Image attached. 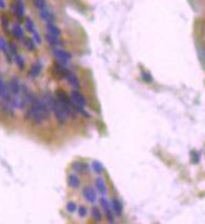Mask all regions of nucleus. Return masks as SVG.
Masks as SVG:
<instances>
[{"label": "nucleus", "mask_w": 205, "mask_h": 224, "mask_svg": "<svg viewBox=\"0 0 205 224\" xmlns=\"http://www.w3.org/2000/svg\"><path fill=\"white\" fill-rule=\"evenodd\" d=\"M49 114H50V111L44 105L41 98L40 96H35L34 101L26 109L25 118L28 120H30L31 123H34V124H41V123H44L49 118Z\"/></svg>", "instance_id": "obj_1"}, {"label": "nucleus", "mask_w": 205, "mask_h": 224, "mask_svg": "<svg viewBox=\"0 0 205 224\" xmlns=\"http://www.w3.org/2000/svg\"><path fill=\"white\" fill-rule=\"evenodd\" d=\"M52 113H54V115H55V119H56V121L59 123V124H65L66 121H68V118H69V114H68V111H66V109H65V106L56 99V101H55V105H54V109H52Z\"/></svg>", "instance_id": "obj_2"}, {"label": "nucleus", "mask_w": 205, "mask_h": 224, "mask_svg": "<svg viewBox=\"0 0 205 224\" xmlns=\"http://www.w3.org/2000/svg\"><path fill=\"white\" fill-rule=\"evenodd\" d=\"M51 51H52V55L55 56L58 63H60V64H62L65 66L69 64V61L71 59V54L69 51H66L64 49H59V48H54Z\"/></svg>", "instance_id": "obj_3"}, {"label": "nucleus", "mask_w": 205, "mask_h": 224, "mask_svg": "<svg viewBox=\"0 0 205 224\" xmlns=\"http://www.w3.org/2000/svg\"><path fill=\"white\" fill-rule=\"evenodd\" d=\"M44 105L46 106V109L51 113L52 109H54V105H55V101H56V96H54L50 91H42L41 95H40Z\"/></svg>", "instance_id": "obj_4"}, {"label": "nucleus", "mask_w": 205, "mask_h": 224, "mask_svg": "<svg viewBox=\"0 0 205 224\" xmlns=\"http://www.w3.org/2000/svg\"><path fill=\"white\" fill-rule=\"evenodd\" d=\"M70 98H71V100H72V103L75 104V105H78V106H85L86 105V99H85V96L79 91V90H72L71 91V94H70Z\"/></svg>", "instance_id": "obj_5"}, {"label": "nucleus", "mask_w": 205, "mask_h": 224, "mask_svg": "<svg viewBox=\"0 0 205 224\" xmlns=\"http://www.w3.org/2000/svg\"><path fill=\"white\" fill-rule=\"evenodd\" d=\"M82 196H84L89 203H91V204H94V203L96 201V193H95V190H94L92 188H90V186H85V188L82 189Z\"/></svg>", "instance_id": "obj_6"}, {"label": "nucleus", "mask_w": 205, "mask_h": 224, "mask_svg": "<svg viewBox=\"0 0 205 224\" xmlns=\"http://www.w3.org/2000/svg\"><path fill=\"white\" fill-rule=\"evenodd\" d=\"M52 71H54V74H56V75H60V76H64V78H66V75H68V73L70 71L65 65H62V64H60V63H56V64H54V66H52Z\"/></svg>", "instance_id": "obj_7"}, {"label": "nucleus", "mask_w": 205, "mask_h": 224, "mask_svg": "<svg viewBox=\"0 0 205 224\" xmlns=\"http://www.w3.org/2000/svg\"><path fill=\"white\" fill-rule=\"evenodd\" d=\"M66 80L69 81V84L74 88V89H79L80 88V83H79V79H78V76L72 73V71H69L68 73V75H66Z\"/></svg>", "instance_id": "obj_8"}, {"label": "nucleus", "mask_w": 205, "mask_h": 224, "mask_svg": "<svg viewBox=\"0 0 205 224\" xmlns=\"http://www.w3.org/2000/svg\"><path fill=\"white\" fill-rule=\"evenodd\" d=\"M9 85H10L11 93H12V95H14V94L20 93V90H21V85H22V84L19 81V79H18V78H12V79H11V81L9 83Z\"/></svg>", "instance_id": "obj_9"}, {"label": "nucleus", "mask_w": 205, "mask_h": 224, "mask_svg": "<svg viewBox=\"0 0 205 224\" xmlns=\"http://www.w3.org/2000/svg\"><path fill=\"white\" fill-rule=\"evenodd\" d=\"M41 69H42V65H41L40 61H38V63H35V64L31 65L30 71H29V75H30L31 78H36V76H39V74L41 73Z\"/></svg>", "instance_id": "obj_10"}, {"label": "nucleus", "mask_w": 205, "mask_h": 224, "mask_svg": "<svg viewBox=\"0 0 205 224\" xmlns=\"http://www.w3.org/2000/svg\"><path fill=\"white\" fill-rule=\"evenodd\" d=\"M95 186H96L98 191H99L101 195H105V194H106L108 189H106V184H105V181H104L102 178H96V180H95Z\"/></svg>", "instance_id": "obj_11"}, {"label": "nucleus", "mask_w": 205, "mask_h": 224, "mask_svg": "<svg viewBox=\"0 0 205 224\" xmlns=\"http://www.w3.org/2000/svg\"><path fill=\"white\" fill-rule=\"evenodd\" d=\"M111 210H112L116 215H121V213H122V205H121V203H120L116 198H112V199H111Z\"/></svg>", "instance_id": "obj_12"}, {"label": "nucleus", "mask_w": 205, "mask_h": 224, "mask_svg": "<svg viewBox=\"0 0 205 224\" xmlns=\"http://www.w3.org/2000/svg\"><path fill=\"white\" fill-rule=\"evenodd\" d=\"M45 39H46V41L52 46V48H58L59 45H61V41L58 39V36H55V35H51V34H46L45 35Z\"/></svg>", "instance_id": "obj_13"}, {"label": "nucleus", "mask_w": 205, "mask_h": 224, "mask_svg": "<svg viewBox=\"0 0 205 224\" xmlns=\"http://www.w3.org/2000/svg\"><path fill=\"white\" fill-rule=\"evenodd\" d=\"M72 169H74L75 171H79V173H86V171H89L88 164L81 163V161H75V163L72 164Z\"/></svg>", "instance_id": "obj_14"}, {"label": "nucleus", "mask_w": 205, "mask_h": 224, "mask_svg": "<svg viewBox=\"0 0 205 224\" xmlns=\"http://www.w3.org/2000/svg\"><path fill=\"white\" fill-rule=\"evenodd\" d=\"M68 184H69L71 188H78V186L80 185V179H79V176L75 175V174H70V175L68 176Z\"/></svg>", "instance_id": "obj_15"}, {"label": "nucleus", "mask_w": 205, "mask_h": 224, "mask_svg": "<svg viewBox=\"0 0 205 224\" xmlns=\"http://www.w3.org/2000/svg\"><path fill=\"white\" fill-rule=\"evenodd\" d=\"M100 205H101L102 210H104L106 214L111 211V203H109V200H108L105 196H101V198H100Z\"/></svg>", "instance_id": "obj_16"}, {"label": "nucleus", "mask_w": 205, "mask_h": 224, "mask_svg": "<svg viewBox=\"0 0 205 224\" xmlns=\"http://www.w3.org/2000/svg\"><path fill=\"white\" fill-rule=\"evenodd\" d=\"M14 61H15V64L19 66V69H24V66H25V60H24V58H22V55H20L19 53L18 54H15L14 55Z\"/></svg>", "instance_id": "obj_17"}, {"label": "nucleus", "mask_w": 205, "mask_h": 224, "mask_svg": "<svg viewBox=\"0 0 205 224\" xmlns=\"http://www.w3.org/2000/svg\"><path fill=\"white\" fill-rule=\"evenodd\" d=\"M91 168H92V170H94L96 174H101V173L104 171L102 164H101L100 161H98V160H94V161L91 163Z\"/></svg>", "instance_id": "obj_18"}, {"label": "nucleus", "mask_w": 205, "mask_h": 224, "mask_svg": "<svg viewBox=\"0 0 205 224\" xmlns=\"http://www.w3.org/2000/svg\"><path fill=\"white\" fill-rule=\"evenodd\" d=\"M12 34L16 39H22L24 38V33H22V29L19 26V25H14V29H12Z\"/></svg>", "instance_id": "obj_19"}, {"label": "nucleus", "mask_w": 205, "mask_h": 224, "mask_svg": "<svg viewBox=\"0 0 205 224\" xmlns=\"http://www.w3.org/2000/svg\"><path fill=\"white\" fill-rule=\"evenodd\" d=\"M48 31H49V34L55 35V36H59V35H60V30H59L55 25H52V24H49V25H48Z\"/></svg>", "instance_id": "obj_20"}, {"label": "nucleus", "mask_w": 205, "mask_h": 224, "mask_svg": "<svg viewBox=\"0 0 205 224\" xmlns=\"http://www.w3.org/2000/svg\"><path fill=\"white\" fill-rule=\"evenodd\" d=\"M24 45L28 48L29 51H34L35 50V41H32L31 39H25L24 40Z\"/></svg>", "instance_id": "obj_21"}, {"label": "nucleus", "mask_w": 205, "mask_h": 224, "mask_svg": "<svg viewBox=\"0 0 205 224\" xmlns=\"http://www.w3.org/2000/svg\"><path fill=\"white\" fill-rule=\"evenodd\" d=\"M0 50L4 54L9 53V45H8V43H6V40L4 38H0Z\"/></svg>", "instance_id": "obj_22"}, {"label": "nucleus", "mask_w": 205, "mask_h": 224, "mask_svg": "<svg viewBox=\"0 0 205 224\" xmlns=\"http://www.w3.org/2000/svg\"><path fill=\"white\" fill-rule=\"evenodd\" d=\"M91 215H92V218H94L96 221H100V220H101V213H100V210H99L98 208H92V209H91Z\"/></svg>", "instance_id": "obj_23"}, {"label": "nucleus", "mask_w": 205, "mask_h": 224, "mask_svg": "<svg viewBox=\"0 0 205 224\" xmlns=\"http://www.w3.org/2000/svg\"><path fill=\"white\" fill-rule=\"evenodd\" d=\"M76 209H78L76 203H74V201H69V203L66 204V210H68L69 213H74Z\"/></svg>", "instance_id": "obj_24"}, {"label": "nucleus", "mask_w": 205, "mask_h": 224, "mask_svg": "<svg viewBox=\"0 0 205 224\" xmlns=\"http://www.w3.org/2000/svg\"><path fill=\"white\" fill-rule=\"evenodd\" d=\"M141 78L144 79V81H146V83H152V76L148 73V71H141Z\"/></svg>", "instance_id": "obj_25"}, {"label": "nucleus", "mask_w": 205, "mask_h": 224, "mask_svg": "<svg viewBox=\"0 0 205 224\" xmlns=\"http://www.w3.org/2000/svg\"><path fill=\"white\" fill-rule=\"evenodd\" d=\"M78 213H79V215H80L81 218H84V216L86 215V213H88V209H86L85 206H79V209H78Z\"/></svg>", "instance_id": "obj_26"}, {"label": "nucleus", "mask_w": 205, "mask_h": 224, "mask_svg": "<svg viewBox=\"0 0 205 224\" xmlns=\"http://www.w3.org/2000/svg\"><path fill=\"white\" fill-rule=\"evenodd\" d=\"M9 51H10V54L14 56L15 54H18V49H16V46H15V44H10L9 45Z\"/></svg>", "instance_id": "obj_27"}, {"label": "nucleus", "mask_w": 205, "mask_h": 224, "mask_svg": "<svg viewBox=\"0 0 205 224\" xmlns=\"http://www.w3.org/2000/svg\"><path fill=\"white\" fill-rule=\"evenodd\" d=\"M26 26H28V30H29V31H32V33H34V24L31 23V20H28V21H26Z\"/></svg>", "instance_id": "obj_28"}, {"label": "nucleus", "mask_w": 205, "mask_h": 224, "mask_svg": "<svg viewBox=\"0 0 205 224\" xmlns=\"http://www.w3.org/2000/svg\"><path fill=\"white\" fill-rule=\"evenodd\" d=\"M191 156H192V163H199V154H196L195 151H191Z\"/></svg>", "instance_id": "obj_29"}, {"label": "nucleus", "mask_w": 205, "mask_h": 224, "mask_svg": "<svg viewBox=\"0 0 205 224\" xmlns=\"http://www.w3.org/2000/svg\"><path fill=\"white\" fill-rule=\"evenodd\" d=\"M34 41H35L36 44H40V43H41V39H40V35H39L38 33H35V31H34Z\"/></svg>", "instance_id": "obj_30"}, {"label": "nucleus", "mask_w": 205, "mask_h": 224, "mask_svg": "<svg viewBox=\"0 0 205 224\" xmlns=\"http://www.w3.org/2000/svg\"><path fill=\"white\" fill-rule=\"evenodd\" d=\"M2 26L5 29H8V18L6 16H2Z\"/></svg>", "instance_id": "obj_31"}]
</instances>
